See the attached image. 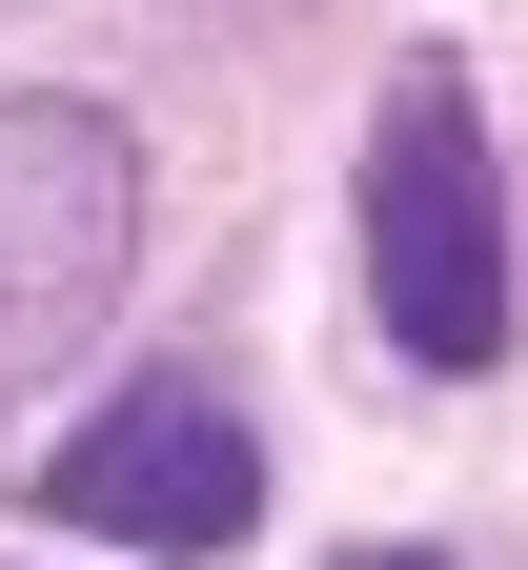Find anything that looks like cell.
<instances>
[{"label":"cell","instance_id":"1","mask_svg":"<svg viewBox=\"0 0 528 570\" xmlns=\"http://www.w3.org/2000/svg\"><path fill=\"white\" fill-rule=\"evenodd\" d=\"M366 326L427 387L508 367V184H488V122L447 61H407L387 122H366Z\"/></svg>","mask_w":528,"mask_h":570},{"label":"cell","instance_id":"4","mask_svg":"<svg viewBox=\"0 0 528 570\" xmlns=\"http://www.w3.org/2000/svg\"><path fill=\"white\" fill-rule=\"evenodd\" d=\"M346 570H427V550H346Z\"/></svg>","mask_w":528,"mask_h":570},{"label":"cell","instance_id":"2","mask_svg":"<svg viewBox=\"0 0 528 570\" xmlns=\"http://www.w3.org/2000/svg\"><path fill=\"white\" fill-rule=\"evenodd\" d=\"M122 265H142V142L102 102H0V407L82 367Z\"/></svg>","mask_w":528,"mask_h":570},{"label":"cell","instance_id":"3","mask_svg":"<svg viewBox=\"0 0 528 570\" xmlns=\"http://www.w3.org/2000/svg\"><path fill=\"white\" fill-rule=\"evenodd\" d=\"M41 510L102 530V550H245L265 530V428L223 387H122L82 449L41 469Z\"/></svg>","mask_w":528,"mask_h":570}]
</instances>
